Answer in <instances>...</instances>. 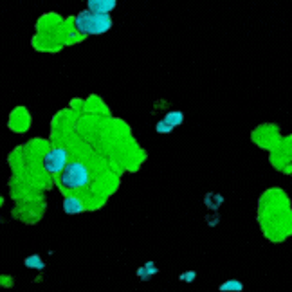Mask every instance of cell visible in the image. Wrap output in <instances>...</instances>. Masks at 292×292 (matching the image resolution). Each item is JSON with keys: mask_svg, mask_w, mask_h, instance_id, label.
<instances>
[{"mask_svg": "<svg viewBox=\"0 0 292 292\" xmlns=\"http://www.w3.org/2000/svg\"><path fill=\"white\" fill-rule=\"evenodd\" d=\"M155 130H157V134H170V132H173V127L168 123V121H159L157 123V127H155Z\"/></svg>", "mask_w": 292, "mask_h": 292, "instance_id": "10", "label": "cell"}, {"mask_svg": "<svg viewBox=\"0 0 292 292\" xmlns=\"http://www.w3.org/2000/svg\"><path fill=\"white\" fill-rule=\"evenodd\" d=\"M63 211L67 215H79L83 211V202L78 197H65L63 198Z\"/></svg>", "mask_w": 292, "mask_h": 292, "instance_id": "5", "label": "cell"}, {"mask_svg": "<svg viewBox=\"0 0 292 292\" xmlns=\"http://www.w3.org/2000/svg\"><path fill=\"white\" fill-rule=\"evenodd\" d=\"M62 172V184L69 189L85 188L89 182V172L81 162H69Z\"/></svg>", "mask_w": 292, "mask_h": 292, "instance_id": "2", "label": "cell"}, {"mask_svg": "<svg viewBox=\"0 0 292 292\" xmlns=\"http://www.w3.org/2000/svg\"><path fill=\"white\" fill-rule=\"evenodd\" d=\"M157 267H155V264L153 262H148V264L144 265V267H139V271H137V278H141L143 281H146V280H150L153 274H157Z\"/></svg>", "mask_w": 292, "mask_h": 292, "instance_id": "6", "label": "cell"}, {"mask_svg": "<svg viewBox=\"0 0 292 292\" xmlns=\"http://www.w3.org/2000/svg\"><path fill=\"white\" fill-rule=\"evenodd\" d=\"M164 121H168L170 124H172L173 128L179 127V124H182V121H184V114L179 110H173V112H168L164 117Z\"/></svg>", "mask_w": 292, "mask_h": 292, "instance_id": "9", "label": "cell"}, {"mask_svg": "<svg viewBox=\"0 0 292 292\" xmlns=\"http://www.w3.org/2000/svg\"><path fill=\"white\" fill-rule=\"evenodd\" d=\"M181 281H193L195 280V272L193 271H188V272H184V274H181V278H179Z\"/></svg>", "mask_w": 292, "mask_h": 292, "instance_id": "11", "label": "cell"}, {"mask_svg": "<svg viewBox=\"0 0 292 292\" xmlns=\"http://www.w3.org/2000/svg\"><path fill=\"white\" fill-rule=\"evenodd\" d=\"M0 222H2V218H0Z\"/></svg>", "mask_w": 292, "mask_h": 292, "instance_id": "12", "label": "cell"}, {"mask_svg": "<svg viewBox=\"0 0 292 292\" xmlns=\"http://www.w3.org/2000/svg\"><path fill=\"white\" fill-rule=\"evenodd\" d=\"M67 164V152L62 148L51 150L46 155V170L49 173H60Z\"/></svg>", "mask_w": 292, "mask_h": 292, "instance_id": "3", "label": "cell"}, {"mask_svg": "<svg viewBox=\"0 0 292 292\" xmlns=\"http://www.w3.org/2000/svg\"><path fill=\"white\" fill-rule=\"evenodd\" d=\"M25 267L41 271V269L46 267V262H44L38 255H33V256H29V258H25Z\"/></svg>", "mask_w": 292, "mask_h": 292, "instance_id": "8", "label": "cell"}, {"mask_svg": "<svg viewBox=\"0 0 292 292\" xmlns=\"http://www.w3.org/2000/svg\"><path fill=\"white\" fill-rule=\"evenodd\" d=\"M220 290L222 292H242L243 285H242V281H238V280H227L220 285Z\"/></svg>", "mask_w": 292, "mask_h": 292, "instance_id": "7", "label": "cell"}, {"mask_svg": "<svg viewBox=\"0 0 292 292\" xmlns=\"http://www.w3.org/2000/svg\"><path fill=\"white\" fill-rule=\"evenodd\" d=\"M76 27L81 34H105L112 27L110 13L81 11L76 15Z\"/></svg>", "mask_w": 292, "mask_h": 292, "instance_id": "1", "label": "cell"}, {"mask_svg": "<svg viewBox=\"0 0 292 292\" xmlns=\"http://www.w3.org/2000/svg\"><path fill=\"white\" fill-rule=\"evenodd\" d=\"M117 6V0H87V8L96 13H110Z\"/></svg>", "mask_w": 292, "mask_h": 292, "instance_id": "4", "label": "cell"}]
</instances>
